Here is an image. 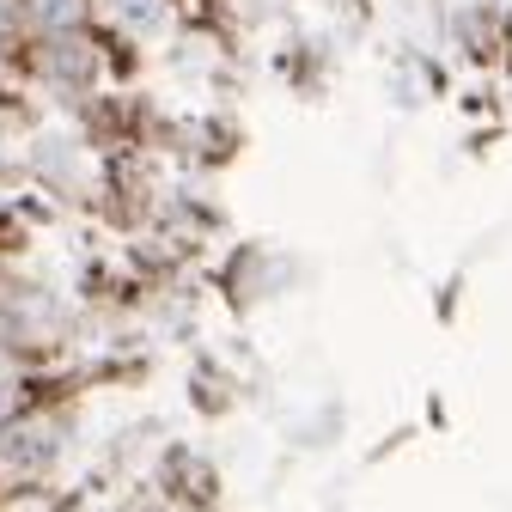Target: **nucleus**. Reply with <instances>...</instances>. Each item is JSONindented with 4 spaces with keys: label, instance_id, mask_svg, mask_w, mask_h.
<instances>
[{
    "label": "nucleus",
    "instance_id": "obj_1",
    "mask_svg": "<svg viewBox=\"0 0 512 512\" xmlns=\"http://www.w3.org/2000/svg\"><path fill=\"white\" fill-rule=\"evenodd\" d=\"M104 7L122 31H153L165 19V0H104Z\"/></svg>",
    "mask_w": 512,
    "mask_h": 512
},
{
    "label": "nucleus",
    "instance_id": "obj_2",
    "mask_svg": "<svg viewBox=\"0 0 512 512\" xmlns=\"http://www.w3.org/2000/svg\"><path fill=\"white\" fill-rule=\"evenodd\" d=\"M80 7H86V0H31V25L61 37V31L80 25Z\"/></svg>",
    "mask_w": 512,
    "mask_h": 512
},
{
    "label": "nucleus",
    "instance_id": "obj_3",
    "mask_svg": "<svg viewBox=\"0 0 512 512\" xmlns=\"http://www.w3.org/2000/svg\"><path fill=\"white\" fill-rule=\"evenodd\" d=\"M13 403H19V378H13V366H0V421L13 415Z\"/></svg>",
    "mask_w": 512,
    "mask_h": 512
}]
</instances>
